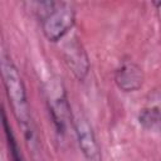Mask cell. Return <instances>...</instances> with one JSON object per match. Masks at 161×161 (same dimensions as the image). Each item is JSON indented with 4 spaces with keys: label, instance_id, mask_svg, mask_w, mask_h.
<instances>
[{
    "label": "cell",
    "instance_id": "cell-3",
    "mask_svg": "<svg viewBox=\"0 0 161 161\" xmlns=\"http://www.w3.org/2000/svg\"><path fill=\"white\" fill-rule=\"evenodd\" d=\"M45 98L48 109L58 133H64L68 123H72L73 114L68 102L67 92L63 83L58 78H52L45 84Z\"/></svg>",
    "mask_w": 161,
    "mask_h": 161
},
{
    "label": "cell",
    "instance_id": "cell-1",
    "mask_svg": "<svg viewBox=\"0 0 161 161\" xmlns=\"http://www.w3.org/2000/svg\"><path fill=\"white\" fill-rule=\"evenodd\" d=\"M1 74H3L5 92H6L8 99L13 108V113L18 123L23 128L26 141H33L34 130H33V123H31L30 107L28 102L26 89H25L23 78L16 65L5 54L1 58Z\"/></svg>",
    "mask_w": 161,
    "mask_h": 161
},
{
    "label": "cell",
    "instance_id": "cell-7",
    "mask_svg": "<svg viewBox=\"0 0 161 161\" xmlns=\"http://www.w3.org/2000/svg\"><path fill=\"white\" fill-rule=\"evenodd\" d=\"M157 102H150L138 114V121L142 127L151 131H161V98Z\"/></svg>",
    "mask_w": 161,
    "mask_h": 161
},
{
    "label": "cell",
    "instance_id": "cell-6",
    "mask_svg": "<svg viewBox=\"0 0 161 161\" xmlns=\"http://www.w3.org/2000/svg\"><path fill=\"white\" fill-rule=\"evenodd\" d=\"M143 78L142 68L132 60H123L114 72V82L123 92H135L140 89Z\"/></svg>",
    "mask_w": 161,
    "mask_h": 161
},
{
    "label": "cell",
    "instance_id": "cell-4",
    "mask_svg": "<svg viewBox=\"0 0 161 161\" xmlns=\"http://www.w3.org/2000/svg\"><path fill=\"white\" fill-rule=\"evenodd\" d=\"M72 126L83 156L89 161H97L99 158V146L88 119L82 113H75L72 118Z\"/></svg>",
    "mask_w": 161,
    "mask_h": 161
},
{
    "label": "cell",
    "instance_id": "cell-2",
    "mask_svg": "<svg viewBox=\"0 0 161 161\" xmlns=\"http://www.w3.org/2000/svg\"><path fill=\"white\" fill-rule=\"evenodd\" d=\"M39 5V19L44 36L49 42L63 39L74 26L75 10L70 3L42 1Z\"/></svg>",
    "mask_w": 161,
    "mask_h": 161
},
{
    "label": "cell",
    "instance_id": "cell-5",
    "mask_svg": "<svg viewBox=\"0 0 161 161\" xmlns=\"http://www.w3.org/2000/svg\"><path fill=\"white\" fill-rule=\"evenodd\" d=\"M64 63L77 79H83L89 70V62L87 53L77 38L67 42L63 48Z\"/></svg>",
    "mask_w": 161,
    "mask_h": 161
},
{
    "label": "cell",
    "instance_id": "cell-8",
    "mask_svg": "<svg viewBox=\"0 0 161 161\" xmlns=\"http://www.w3.org/2000/svg\"><path fill=\"white\" fill-rule=\"evenodd\" d=\"M3 126H4V132H5V137H6V143H8V148H9V155L11 161H25L23 153L20 152L19 145L16 142V138L11 131V127L9 126L8 118L5 112L3 111Z\"/></svg>",
    "mask_w": 161,
    "mask_h": 161
}]
</instances>
